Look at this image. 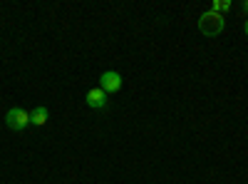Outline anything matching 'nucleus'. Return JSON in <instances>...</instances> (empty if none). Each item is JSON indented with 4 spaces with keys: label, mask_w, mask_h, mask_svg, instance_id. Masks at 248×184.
<instances>
[{
    "label": "nucleus",
    "mask_w": 248,
    "mask_h": 184,
    "mask_svg": "<svg viewBox=\"0 0 248 184\" xmlns=\"http://www.w3.org/2000/svg\"><path fill=\"white\" fill-rule=\"evenodd\" d=\"M223 28H226L223 15H218V13H214V10L203 13V15L199 17V30H201L206 37H218V35L223 33Z\"/></svg>",
    "instance_id": "f257e3e1"
},
{
    "label": "nucleus",
    "mask_w": 248,
    "mask_h": 184,
    "mask_svg": "<svg viewBox=\"0 0 248 184\" xmlns=\"http://www.w3.org/2000/svg\"><path fill=\"white\" fill-rule=\"evenodd\" d=\"M5 125H8L10 130H25V127L30 125V112H25L23 107H13V110H8V115H5Z\"/></svg>",
    "instance_id": "f03ea898"
},
{
    "label": "nucleus",
    "mask_w": 248,
    "mask_h": 184,
    "mask_svg": "<svg viewBox=\"0 0 248 184\" xmlns=\"http://www.w3.org/2000/svg\"><path fill=\"white\" fill-rule=\"evenodd\" d=\"M99 87L105 90L107 95L119 92V90H122V75H119V72H114V70L102 72V75H99Z\"/></svg>",
    "instance_id": "7ed1b4c3"
},
{
    "label": "nucleus",
    "mask_w": 248,
    "mask_h": 184,
    "mask_svg": "<svg viewBox=\"0 0 248 184\" xmlns=\"http://www.w3.org/2000/svg\"><path fill=\"white\" fill-rule=\"evenodd\" d=\"M85 102L92 107V110H102L107 105V92L102 90V87H94V90H90L87 92V97H85Z\"/></svg>",
    "instance_id": "20e7f679"
},
{
    "label": "nucleus",
    "mask_w": 248,
    "mask_h": 184,
    "mask_svg": "<svg viewBox=\"0 0 248 184\" xmlns=\"http://www.w3.org/2000/svg\"><path fill=\"white\" fill-rule=\"evenodd\" d=\"M47 117H50V112H47L45 107H35V110L30 112V125H37V127H43L45 122H47Z\"/></svg>",
    "instance_id": "39448f33"
},
{
    "label": "nucleus",
    "mask_w": 248,
    "mask_h": 184,
    "mask_svg": "<svg viewBox=\"0 0 248 184\" xmlns=\"http://www.w3.org/2000/svg\"><path fill=\"white\" fill-rule=\"evenodd\" d=\"M231 0H214V3H211V10L214 13H218V15H223V13H229L231 10Z\"/></svg>",
    "instance_id": "423d86ee"
},
{
    "label": "nucleus",
    "mask_w": 248,
    "mask_h": 184,
    "mask_svg": "<svg viewBox=\"0 0 248 184\" xmlns=\"http://www.w3.org/2000/svg\"><path fill=\"white\" fill-rule=\"evenodd\" d=\"M243 33L248 35V17H246V23H243Z\"/></svg>",
    "instance_id": "0eeeda50"
},
{
    "label": "nucleus",
    "mask_w": 248,
    "mask_h": 184,
    "mask_svg": "<svg viewBox=\"0 0 248 184\" xmlns=\"http://www.w3.org/2000/svg\"><path fill=\"white\" fill-rule=\"evenodd\" d=\"M243 10H246V13H248V0H246V3H243Z\"/></svg>",
    "instance_id": "6e6552de"
}]
</instances>
